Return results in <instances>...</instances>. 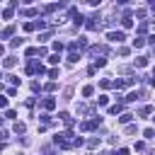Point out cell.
Instances as JSON below:
<instances>
[{
  "label": "cell",
  "mask_w": 155,
  "mask_h": 155,
  "mask_svg": "<svg viewBox=\"0 0 155 155\" xmlns=\"http://www.w3.org/2000/svg\"><path fill=\"white\" fill-rule=\"evenodd\" d=\"M53 51L61 53V51H63V44H61V41H53Z\"/></svg>",
  "instance_id": "cell-17"
},
{
  "label": "cell",
  "mask_w": 155,
  "mask_h": 155,
  "mask_svg": "<svg viewBox=\"0 0 155 155\" xmlns=\"http://www.w3.org/2000/svg\"><path fill=\"white\" fill-rule=\"evenodd\" d=\"M49 78H53V80H56V78H58V70H56V68H51V70H49Z\"/></svg>",
  "instance_id": "cell-22"
},
{
  "label": "cell",
  "mask_w": 155,
  "mask_h": 155,
  "mask_svg": "<svg viewBox=\"0 0 155 155\" xmlns=\"http://www.w3.org/2000/svg\"><path fill=\"white\" fill-rule=\"evenodd\" d=\"M100 124H102V119H100V116H94V119H90V121H85V124H83L80 128H83V131H92V128H97V126H100Z\"/></svg>",
  "instance_id": "cell-1"
},
{
  "label": "cell",
  "mask_w": 155,
  "mask_h": 155,
  "mask_svg": "<svg viewBox=\"0 0 155 155\" xmlns=\"http://www.w3.org/2000/svg\"><path fill=\"white\" fill-rule=\"evenodd\" d=\"M15 116H17L15 109H7V111H5V119H15Z\"/></svg>",
  "instance_id": "cell-18"
},
{
  "label": "cell",
  "mask_w": 155,
  "mask_h": 155,
  "mask_svg": "<svg viewBox=\"0 0 155 155\" xmlns=\"http://www.w3.org/2000/svg\"><path fill=\"white\" fill-rule=\"evenodd\" d=\"M136 66H138V68H145V66H148V58H136Z\"/></svg>",
  "instance_id": "cell-12"
},
{
  "label": "cell",
  "mask_w": 155,
  "mask_h": 155,
  "mask_svg": "<svg viewBox=\"0 0 155 155\" xmlns=\"http://www.w3.org/2000/svg\"><path fill=\"white\" fill-rule=\"evenodd\" d=\"M3 53H5V46H3V44H0V56H3Z\"/></svg>",
  "instance_id": "cell-28"
},
{
  "label": "cell",
  "mask_w": 155,
  "mask_h": 155,
  "mask_svg": "<svg viewBox=\"0 0 155 155\" xmlns=\"http://www.w3.org/2000/svg\"><path fill=\"white\" fill-rule=\"evenodd\" d=\"M124 27H126V29H131V27H133V19H131V15H128V12H126V17H124Z\"/></svg>",
  "instance_id": "cell-9"
},
{
  "label": "cell",
  "mask_w": 155,
  "mask_h": 155,
  "mask_svg": "<svg viewBox=\"0 0 155 155\" xmlns=\"http://www.w3.org/2000/svg\"><path fill=\"white\" fill-rule=\"evenodd\" d=\"M24 32H34V22H27L24 24Z\"/></svg>",
  "instance_id": "cell-24"
},
{
  "label": "cell",
  "mask_w": 155,
  "mask_h": 155,
  "mask_svg": "<svg viewBox=\"0 0 155 155\" xmlns=\"http://www.w3.org/2000/svg\"><path fill=\"white\" fill-rule=\"evenodd\" d=\"M148 44H153V46H155V34H150V36H148Z\"/></svg>",
  "instance_id": "cell-26"
},
{
  "label": "cell",
  "mask_w": 155,
  "mask_h": 155,
  "mask_svg": "<svg viewBox=\"0 0 155 155\" xmlns=\"http://www.w3.org/2000/svg\"><path fill=\"white\" fill-rule=\"evenodd\" d=\"M148 3H150V5H153V7H155V0H148Z\"/></svg>",
  "instance_id": "cell-31"
},
{
  "label": "cell",
  "mask_w": 155,
  "mask_h": 155,
  "mask_svg": "<svg viewBox=\"0 0 155 155\" xmlns=\"http://www.w3.org/2000/svg\"><path fill=\"white\" fill-rule=\"evenodd\" d=\"M87 3H90V5H94V7H97V5H100V3H102V0H87Z\"/></svg>",
  "instance_id": "cell-27"
},
{
  "label": "cell",
  "mask_w": 155,
  "mask_h": 155,
  "mask_svg": "<svg viewBox=\"0 0 155 155\" xmlns=\"http://www.w3.org/2000/svg\"><path fill=\"white\" fill-rule=\"evenodd\" d=\"M121 109H124V107H121V104H114V107H111V109H109V114H121Z\"/></svg>",
  "instance_id": "cell-14"
},
{
  "label": "cell",
  "mask_w": 155,
  "mask_h": 155,
  "mask_svg": "<svg viewBox=\"0 0 155 155\" xmlns=\"http://www.w3.org/2000/svg\"><path fill=\"white\" fill-rule=\"evenodd\" d=\"M114 155H128V148H119V150H116Z\"/></svg>",
  "instance_id": "cell-21"
},
{
  "label": "cell",
  "mask_w": 155,
  "mask_h": 155,
  "mask_svg": "<svg viewBox=\"0 0 155 155\" xmlns=\"http://www.w3.org/2000/svg\"><path fill=\"white\" fill-rule=\"evenodd\" d=\"M12 131H15V133H24V131H27V126H24L22 121H17V124L12 126Z\"/></svg>",
  "instance_id": "cell-4"
},
{
  "label": "cell",
  "mask_w": 155,
  "mask_h": 155,
  "mask_svg": "<svg viewBox=\"0 0 155 155\" xmlns=\"http://www.w3.org/2000/svg\"><path fill=\"white\" fill-rule=\"evenodd\" d=\"M12 34H15V27H5V29H3V39L12 36Z\"/></svg>",
  "instance_id": "cell-10"
},
{
  "label": "cell",
  "mask_w": 155,
  "mask_h": 155,
  "mask_svg": "<svg viewBox=\"0 0 155 155\" xmlns=\"http://www.w3.org/2000/svg\"><path fill=\"white\" fill-rule=\"evenodd\" d=\"M87 145H90V148H97V145H100V138H90Z\"/></svg>",
  "instance_id": "cell-19"
},
{
  "label": "cell",
  "mask_w": 155,
  "mask_h": 155,
  "mask_svg": "<svg viewBox=\"0 0 155 155\" xmlns=\"http://www.w3.org/2000/svg\"><path fill=\"white\" fill-rule=\"evenodd\" d=\"M12 15H15V12H12V7H7V10H5V12H3V17H5V19H10V17H12Z\"/></svg>",
  "instance_id": "cell-20"
},
{
  "label": "cell",
  "mask_w": 155,
  "mask_h": 155,
  "mask_svg": "<svg viewBox=\"0 0 155 155\" xmlns=\"http://www.w3.org/2000/svg\"><path fill=\"white\" fill-rule=\"evenodd\" d=\"M24 53H27V56H36V53H39V49H27Z\"/></svg>",
  "instance_id": "cell-25"
},
{
  "label": "cell",
  "mask_w": 155,
  "mask_h": 155,
  "mask_svg": "<svg viewBox=\"0 0 155 155\" xmlns=\"http://www.w3.org/2000/svg\"><path fill=\"white\" fill-rule=\"evenodd\" d=\"M150 85H153V87H155V75H153V78H150Z\"/></svg>",
  "instance_id": "cell-29"
},
{
  "label": "cell",
  "mask_w": 155,
  "mask_h": 155,
  "mask_svg": "<svg viewBox=\"0 0 155 155\" xmlns=\"http://www.w3.org/2000/svg\"><path fill=\"white\" fill-rule=\"evenodd\" d=\"M107 39H109V41H114V44H121L124 39H126V34H124V32H109Z\"/></svg>",
  "instance_id": "cell-2"
},
{
  "label": "cell",
  "mask_w": 155,
  "mask_h": 155,
  "mask_svg": "<svg viewBox=\"0 0 155 155\" xmlns=\"http://www.w3.org/2000/svg\"><path fill=\"white\" fill-rule=\"evenodd\" d=\"M143 136H145V138H155V128H145Z\"/></svg>",
  "instance_id": "cell-15"
},
{
  "label": "cell",
  "mask_w": 155,
  "mask_h": 155,
  "mask_svg": "<svg viewBox=\"0 0 155 155\" xmlns=\"http://www.w3.org/2000/svg\"><path fill=\"white\" fill-rule=\"evenodd\" d=\"M56 107V100L53 97H49V100H44V109H53Z\"/></svg>",
  "instance_id": "cell-6"
},
{
  "label": "cell",
  "mask_w": 155,
  "mask_h": 155,
  "mask_svg": "<svg viewBox=\"0 0 155 155\" xmlns=\"http://www.w3.org/2000/svg\"><path fill=\"white\" fill-rule=\"evenodd\" d=\"M58 61H61V56H58V53H53V56H49V63H53V66H56Z\"/></svg>",
  "instance_id": "cell-16"
},
{
  "label": "cell",
  "mask_w": 155,
  "mask_h": 155,
  "mask_svg": "<svg viewBox=\"0 0 155 155\" xmlns=\"http://www.w3.org/2000/svg\"><path fill=\"white\" fill-rule=\"evenodd\" d=\"M7 107V97H0V109H5Z\"/></svg>",
  "instance_id": "cell-23"
},
{
  "label": "cell",
  "mask_w": 155,
  "mask_h": 155,
  "mask_svg": "<svg viewBox=\"0 0 155 155\" xmlns=\"http://www.w3.org/2000/svg\"><path fill=\"white\" fill-rule=\"evenodd\" d=\"M15 63H17V58H12V56H10V58H5V63H3V66H5V68H12Z\"/></svg>",
  "instance_id": "cell-11"
},
{
  "label": "cell",
  "mask_w": 155,
  "mask_h": 155,
  "mask_svg": "<svg viewBox=\"0 0 155 155\" xmlns=\"http://www.w3.org/2000/svg\"><path fill=\"white\" fill-rule=\"evenodd\" d=\"M126 3H128V0H119V5H126Z\"/></svg>",
  "instance_id": "cell-30"
},
{
  "label": "cell",
  "mask_w": 155,
  "mask_h": 155,
  "mask_svg": "<svg viewBox=\"0 0 155 155\" xmlns=\"http://www.w3.org/2000/svg\"><path fill=\"white\" fill-rule=\"evenodd\" d=\"M78 58H80V53H78V51H70V53H68V61H70V63H78Z\"/></svg>",
  "instance_id": "cell-8"
},
{
  "label": "cell",
  "mask_w": 155,
  "mask_h": 155,
  "mask_svg": "<svg viewBox=\"0 0 155 155\" xmlns=\"http://www.w3.org/2000/svg\"><path fill=\"white\" fill-rule=\"evenodd\" d=\"M22 3H32V0H22Z\"/></svg>",
  "instance_id": "cell-32"
},
{
  "label": "cell",
  "mask_w": 155,
  "mask_h": 155,
  "mask_svg": "<svg viewBox=\"0 0 155 155\" xmlns=\"http://www.w3.org/2000/svg\"><path fill=\"white\" fill-rule=\"evenodd\" d=\"M97 19H100V17H97V15H92V17H87V22H85V27H87V29H97Z\"/></svg>",
  "instance_id": "cell-3"
},
{
  "label": "cell",
  "mask_w": 155,
  "mask_h": 155,
  "mask_svg": "<svg viewBox=\"0 0 155 155\" xmlns=\"http://www.w3.org/2000/svg\"><path fill=\"white\" fill-rule=\"evenodd\" d=\"M143 44H145L143 36H136V39H133V49H143Z\"/></svg>",
  "instance_id": "cell-7"
},
{
  "label": "cell",
  "mask_w": 155,
  "mask_h": 155,
  "mask_svg": "<svg viewBox=\"0 0 155 155\" xmlns=\"http://www.w3.org/2000/svg\"><path fill=\"white\" fill-rule=\"evenodd\" d=\"M131 119H133V114H128V111H124V114L119 116V121H121V124H128Z\"/></svg>",
  "instance_id": "cell-5"
},
{
  "label": "cell",
  "mask_w": 155,
  "mask_h": 155,
  "mask_svg": "<svg viewBox=\"0 0 155 155\" xmlns=\"http://www.w3.org/2000/svg\"><path fill=\"white\" fill-rule=\"evenodd\" d=\"M92 92H94V87H92V85H87V87H83V94H85V97H92Z\"/></svg>",
  "instance_id": "cell-13"
}]
</instances>
